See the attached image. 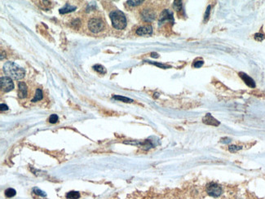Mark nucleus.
Listing matches in <instances>:
<instances>
[{"label":"nucleus","mask_w":265,"mask_h":199,"mask_svg":"<svg viewBox=\"0 0 265 199\" xmlns=\"http://www.w3.org/2000/svg\"><path fill=\"white\" fill-rule=\"evenodd\" d=\"M149 63L150 64H153V65H155V66H158V67H161V68L162 69H167L169 67V66H165V65H162V64H159V63H156V62H152V61H149Z\"/></svg>","instance_id":"24"},{"label":"nucleus","mask_w":265,"mask_h":199,"mask_svg":"<svg viewBox=\"0 0 265 199\" xmlns=\"http://www.w3.org/2000/svg\"><path fill=\"white\" fill-rule=\"evenodd\" d=\"M93 68H94V70H96V71H97L98 73H100V74H105L106 73V70H105V68L104 67V66H102L101 65H96V66H93Z\"/></svg>","instance_id":"16"},{"label":"nucleus","mask_w":265,"mask_h":199,"mask_svg":"<svg viewBox=\"0 0 265 199\" xmlns=\"http://www.w3.org/2000/svg\"><path fill=\"white\" fill-rule=\"evenodd\" d=\"M88 28L92 33H99L104 28V22L101 18L93 17L89 20Z\"/></svg>","instance_id":"3"},{"label":"nucleus","mask_w":265,"mask_h":199,"mask_svg":"<svg viewBox=\"0 0 265 199\" xmlns=\"http://www.w3.org/2000/svg\"><path fill=\"white\" fill-rule=\"evenodd\" d=\"M74 10H76V7L74 6H72V5L69 4V3H66L65 6L64 7H62L61 9H60V13L61 14H65L69 13V12H71V11H74Z\"/></svg>","instance_id":"12"},{"label":"nucleus","mask_w":265,"mask_h":199,"mask_svg":"<svg viewBox=\"0 0 265 199\" xmlns=\"http://www.w3.org/2000/svg\"><path fill=\"white\" fill-rule=\"evenodd\" d=\"M113 98L117 100V101H123V102H126V103H128V102H133V100H132V99H130V98H127V97H125V96H113Z\"/></svg>","instance_id":"15"},{"label":"nucleus","mask_w":265,"mask_h":199,"mask_svg":"<svg viewBox=\"0 0 265 199\" xmlns=\"http://www.w3.org/2000/svg\"><path fill=\"white\" fill-rule=\"evenodd\" d=\"M210 6H209V7H207V10H206V14H205V21H206V20H207V18L209 17V13H210Z\"/></svg>","instance_id":"26"},{"label":"nucleus","mask_w":265,"mask_h":199,"mask_svg":"<svg viewBox=\"0 0 265 199\" xmlns=\"http://www.w3.org/2000/svg\"><path fill=\"white\" fill-rule=\"evenodd\" d=\"M7 110H8V106H7V105H4V104H1V110H2V111Z\"/></svg>","instance_id":"27"},{"label":"nucleus","mask_w":265,"mask_h":199,"mask_svg":"<svg viewBox=\"0 0 265 199\" xmlns=\"http://www.w3.org/2000/svg\"><path fill=\"white\" fill-rule=\"evenodd\" d=\"M58 121V117L56 114H52L49 118V122L51 123H56Z\"/></svg>","instance_id":"22"},{"label":"nucleus","mask_w":265,"mask_h":199,"mask_svg":"<svg viewBox=\"0 0 265 199\" xmlns=\"http://www.w3.org/2000/svg\"><path fill=\"white\" fill-rule=\"evenodd\" d=\"M110 20L112 21V25L117 29H123L127 26V19L123 11L115 10L110 12Z\"/></svg>","instance_id":"2"},{"label":"nucleus","mask_w":265,"mask_h":199,"mask_svg":"<svg viewBox=\"0 0 265 199\" xmlns=\"http://www.w3.org/2000/svg\"><path fill=\"white\" fill-rule=\"evenodd\" d=\"M141 17L144 21L151 22L156 18V13L152 9H144L141 11Z\"/></svg>","instance_id":"7"},{"label":"nucleus","mask_w":265,"mask_h":199,"mask_svg":"<svg viewBox=\"0 0 265 199\" xmlns=\"http://www.w3.org/2000/svg\"><path fill=\"white\" fill-rule=\"evenodd\" d=\"M18 96L19 98L23 99L25 98L28 94V89H27V86L26 84L23 82H20L18 83Z\"/></svg>","instance_id":"9"},{"label":"nucleus","mask_w":265,"mask_h":199,"mask_svg":"<svg viewBox=\"0 0 265 199\" xmlns=\"http://www.w3.org/2000/svg\"><path fill=\"white\" fill-rule=\"evenodd\" d=\"M0 84H1V89L2 92H8L14 88V83L11 80V78L6 77H1L0 79Z\"/></svg>","instance_id":"4"},{"label":"nucleus","mask_w":265,"mask_h":199,"mask_svg":"<svg viewBox=\"0 0 265 199\" xmlns=\"http://www.w3.org/2000/svg\"><path fill=\"white\" fill-rule=\"evenodd\" d=\"M16 192L15 189L11 188H7V189H6V191H5V195H6V197H14V196L16 195Z\"/></svg>","instance_id":"17"},{"label":"nucleus","mask_w":265,"mask_h":199,"mask_svg":"<svg viewBox=\"0 0 265 199\" xmlns=\"http://www.w3.org/2000/svg\"><path fill=\"white\" fill-rule=\"evenodd\" d=\"M152 33H153V28H152L150 25L140 27V28L136 30V34L140 35V36H143V35H151Z\"/></svg>","instance_id":"10"},{"label":"nucleus","mask_w":265,"mask_h":199,"mask_svg":"<svg viewBox=\"0 0 265 199\" xmlns=\"http://www.w3.org/2000/svg\"><path fill=\"white\" fill-rule=\"evenodd\" d=\"M203 122L206 123V124L212 125V126H219V122H218L216 119H215V118H213V117L211 116L210 114H206V117L204 118Z\"/></svg>","instance_id":"11"},{"label":"nucleus","mask_w":265,"mask_h":199,"mask_svg":"<svg viewBox=\"0 0 265 199\" xmlns=\"http://www.w3.org/2000/svg\"><path fill=\"white\" fill-rule=\"evenodd\" d=\"M167 21L174 23V16L172 11H171L168 9H165L164 11H162V12L161 13L158 23H159V25H161Z\"/></svg>","instance_id":"6"},{"label":"nucleus","mask_w":265,"mask_h":199,"mask_svg":"<svg viewBox=\"0 0 265 199\" xmlns=\"http://www.w3.org/2000/svg\"><path fill=\"white\" fill-rule=\"evenodd\" d=\"M3 71L7 77L15 80L23 79L25 75V70L14 62L8 61L3 66Z\"/></svg>","instance_id":"1"},{"label":"nucleus","mask_w":265,"mask_h":199,"mask_svg":"<svg viewBox=\"0 0 265 199\" xmlns=\"http://www.w3.org/2000/svg\"><path fill=\"white\" fill-rule=\"evenodd\" d=\"M142 2H144V1H133V0H130V1H127V3H128L130 6H132V7H135V6H137V5L141 4Z\"/></svg>","instance_id":"21"},{"label":"nucleus","mask_w":265,"mask_h":199,"mask_svg":"<svg viewBox=\"0 0 265 199\" xmlns=\"http://www.w3.org/2000/svg\"><path fill=\"white\" fill-rule=\"evenodd\" d=\"M66 197L68 199H79L80 197V193L76 191H70L66 194Z\"/></svg>","instance_id":"14"},{"label":"nucleus","mask_w":265,"mask_h":199,"mask_svg":"<svg viewBox=\"0 0 265 199\" xmlns=\"http://www.w3.org/2000/svg\"><path fill=\"white\" fill-rule=\"evenodd\" d=\"M206 191L208 192V194L211 197H219L222 193V188L219 185L215 183H210L207 185Z\"/></svg>","instance_id":"5"},{"label":"nucleus","mask_w":265,"mask_h":199,"mask_svg":"<svg viewBox=\"0 0 265 199\" xmlns=\"http://www.w3.org/2000/svg\"><path fill=\"white\" fill-rule=\"evenodd\" d=\"M264 38H265V36L263 34L257 33V34H254V39L257 40V41H258V42L263 41Z\"/></svg>","instance_id":"20"},{"label":"nucleus","mask_w":265,"mask_h":199,"mask_svg":"<svg viewBox=\"0 0 265 199\" xmlns=\"http://www.w3.org/2000/svg\"><path fill=\"white\" fill-rule=\"evenodd\" d=\"M151 57H155V58H158L159 56H158V54H157V53H154V52H152L151 53Z\"/></svg>","instance_id":"28"},{"label":"nucleus","mask_w":265,"mask_h":199,"mask_svg":"<svg viewBox=\"0 0 265 199\" xmlns=\"http://www.w3.org/2000/svg\"><path fill=\"white\" fill-rule=\"evenodd\" d=\"M242 149V147L241 146H237V145H230L229 146V148H228V149H229V151L232 152V153H235V152H237L238 150H240V149Z\"/></svg>","instance_id":"19"},{"label":"nucleus","mask_w":265,"mask_h":199,"mask_svg":"<svg viewBox=\"0 0 265 199\" xmlns=\"http://www.w3.org/2000/svg\"><path fill=\"white\" fill-rule=\"evenodd\" d=\"M173 7L176 11H180L182 8V1L180 0H176L173 3Z\"/></svg>","instance_id":"18"},{"label":"nucleus","mask_w":265,"mask_h":199,"mask_svg":"<svg viewBox=\"0 0 265 199\" xmlns=\"http://www.w3.org/2000/svg\"><path fill=\"white\" fill-rule=\"evenodd\" d=\"M34 192L36 193V194L39 195V196H42V197H43V196H46V193L43 192V191L40 190L39 188H34Z\"/></svg>","instance_id":"23"},{"label":"nucleus","mask_w":265,"mask_h":199,"mask_svg":"<svg viewBox=\"0 0 265 199\" xmlns=\"http://www.w3.org/2000/svg\"><path fill=\"white\" fill-rule=\"evenodd\" d=\"M239 76L241 77V79L243 80L244 83H245L248 87H250V88H255V83H254V79L250 78L249 75H247L246 74H245V73L243 72H241L239 73Z\"/></svg>","instance_id":"8"},{"label":"nucleus","mask_w":265,"mask_h":199,"mask_svg":"<svg viewBox=\"0 0 265 199\" xmlns=\"http://www.w3.org/2000/svg\"><path fill=\"white\" fill-rule=\"evenodd\" d=\"M42 99H43L42 90L39 89V88H38V89L36 90V92H35L34 97L33 100H32V102H37V101H40V100H42Z\"/></svg>","instance_id":"13"},{"label":"nucleus","mask_w":265,"mask_h":199,"mask_svg":"<svg viewBox=\"0 0 265 199\" xmlns=\"http://www.w3.org/2000/svg\"><path fill=\"white\" fill-rule=\"evenodd\" d=\"M204 62L202 61H196L195 63H194V65H193V66L195 67V68H200V67H202V66H203Z\"/></svg>","instance_id":"25"}]
</instances>
